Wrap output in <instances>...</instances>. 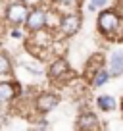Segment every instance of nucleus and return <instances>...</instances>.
<instances>
[{"mask_svg": "<svg viewBox=\"0 0 123 131\" xmlns=\"http://www.w3.org/2000/svg\"><path fill=\"white\" fill-rule=\"evenodd\" d=\"M96 27L106 39H115L123 29V17L115 8H102L96 17Z\"/></svg>", "mask_w": 123, "mask_h": 131, "instance_id": "nucleus-1", "label": "nucleus"}, {"mask_svg": "<svg viewBox=\"0 0 123 131\" xmlns=\"http://www.w3.org/2000/svg\"><path fill=\"white\" fill-rule=\"evenodd\" d=\"M29 10H31V6L25 0H8L2 21H4V25H10V27H21L29 16Z\"/></svg>", "mask_w": 123, "mask_h": 131, "instance_id": "nucleus-2", "label": "nucleus"}, {"mask_svg": "<svg viewBox=\"0 0 123 131\" xmlns=\"http://www.w3.org/2000/svg\"><path fill=\"white\" fill-rule=\"evenodd\" d=\"M48 16H50V6L44 4H35L29 10V16L23 23V29L27 33H35L41 29H48Z\"/></svg>", "mask_w": 123, "mask_h": 131, "instance_id": "nucleus-3", "label": "nucleus"}, {"mask_svg": "<svg viewBox=\"0 0 123 131\" xmlns=\"http://www.w3.org/2000/svg\"><path fill=\"white\" fill-rule=\"evenodd\" d=\"M83 27V16L77 10H71V12H64L60 16V23H58V35L64 39H69L73 35H77Z\"/></svg>", "mask_w": 123, "mask_h": 131, "instance_id": "nucleus-4", "label": "nucleus"}, {"mask_svg": "<svg viewBox=\"0 0 123 131\" xmlns=\"http://www.w3.org/2000/svg\"><path fill=\"white\" fill-rule=\"evenodd\" d=\"M61 98L58 93H52V91H41V93H37L33 96V100H31V106H33L35 114L39 116H46L50 114L52 110H56L58 106H60Z\"/></svg>", "mask_w": 123, "mask_h": 131, "instance_id": "nucleus-5", "label": "nucleus"}, {"mask_svg": "<svg viewBox=\"0 0 123 131\" xmlns=\"http://www.w3.org/2000/svg\"><path fill=\"white\" fill-rule=\"evenodd\" d=\"M46 75L50 81L54 83H64L67 79H71V66L64 56H56L46 68Z\"/></svg>", "mask_w": 123, "mask_h": 131, "instance_id": "nucleus-6", "label": "nucleus"}, {"mask_svg": "<svg viewBox=\"0 0 123 131\" xmlns=\"http://www.w3.org/2000/svg\"><path fill=\"white\" fill-rule=\"evenodd\" d=\"M23 93V87L14 77L0 79V104H14Z\"/></svg>", "mask_w": 123, "mask_h": 131, "instance_id": "nucleus-7", "label": "nucleus"}, {"mask_svg": "<svg viewBox=\"0 0 123 131\" xmlns=\"http://www.w3.org/2000/svg\"><path fill=\"white\" fill-rule=\"evenodd\" d=\"M75 127L81 131H92V129H100V119L94 112H81L77 116Z\"/></svg>", "mask_w": 123, "mask_h": 131, "instance_id": "nucleus-8", "label": "nucleus"}, {"mask_svg": "<svg viewBox=\"0 0 123 131\" xmlns=\"http://www.w3.org/2000/svg\"><path fill=\"white\" fill-rule=\"evenodd\" d=\"M108 71H110L112 77H119L123 75V48H115L110 54V60H108Z\"/></svg>", "mask_w": 123, "mask_h": 131, "instance_id": "nucleus-9", "label": "nucleus"}, {"mask_svg": "<svg viewBox=\"0 0 123 131\" xmlns=\"http://www.w3.org/2000/svg\"><path fill=\"white\" fill-rule=\"evenodd\" d=\"M14 77V60L6 50H0V79Z\"/></svg>", "mask_w": 123, "mask_h": 131, "instance_id": "nucleus-10", "label": "nucleus"}, {"mask_svg": "<svg viewBox=\"0 0 123 131\" xmlns=\"http://www.w3.org/2000/svg\"><path fill=\"white\" fill-rule=\"evenodd\" d=\"M96 106L102 112H114L115 108H117V102H115V98L110 96V94H100V96L96 98Z\"/></svg>", "mask_w": 123, "mask_h": 131, "instance_id": "nucleus-11", "label": "nucleus"}, {"mask_svg": "<svg viewBox=\"0 0 123 131\" xmlns=\"http://www.w3.org/2000/svg\"><path fill=\"white\" fill-rule=\"evenodd\" d=\"M110 71L108 70H104V68H100L98 71H94L92 73V77H90V85L94 87V89H98V87H102V85H106L108 81H110Z\"/></svg>", "mask_w": 123, "mask_h": 131, "instance_id": "nucleus-12", "label": "nucleus"}, {"mask_svg": "<svg viewBox=\"0 0 123 131\" xmlns=\"http://www.w3.org/2000/svg\"><path fill=\"white\" fill-rule=\"evenodd\" d=\"M112 0H89V12H96V10L108 8Z\"/></svg>", "mask_w": 123, "mask_h": 131, "instance_id": "nucleus-13", "label": "nucleus"}, {"mask_svg": "<svg viewBox=\"0 0 123 131\" xmlns=\"http://www.w3.org/2000/svg\"><path fill=\"white\" fill-rule=\"evenodd\" d=\"M81 0H52V4L58 6V8H75L79 6Z\"/></svg>", "mask_w": 123, "mask_h": 131, "instance_id": "nucleus-14", "label": "nucleus"}, {"mask_svg": "<svg viewBox=\"0 0 123 131\" xmlns=\"http://www.w3.org/2000/svg\"><path fill=\"white\" fill-rule=\"evenodd\" d=\"M25 33H27V31H25V29H21V27H10V33H8V35H10L12 39H17V41H19V39H25Z\"/></svg>", "mask_w": 123, "mask_h": 131, "instance_id": "nucleus-15", "label": "nucleus"}, {"mask_svg": "<svg viewBox=\"0 0 123 131\" xmlns=\"http://www.w3.org/2000/svg\"><path fill=\"white\" fill-rule=\"evenodd\" d=\"M23 68L27 71H31V75H42V70L37 68V66H33V64H23Z\"/></svg>", "mask_w": 123, "mask_h": 131, "instance_id": "nucleus-16", "label": "nucleus"}, {"mask_svg": "<svg viewBox=\"0 0 123 131\" xmlns=\"http://www.w3.org/2000/svg\"><path fill=\"white\" fill-rule=\"evenodd\" d=\"M35 129H48V127H50V123L48 122H46V119L44 118H39V122H35Z\"/></svg>", "mask_w": 123, "mask_h": 131, "instance_id": "nucleus-17", "label": "nucleus"}, {"mask_svg": "<svg viewBox=\"0 0 123 131\" xmlns=\"http://www.w3.org/2000/svg\"><path fill=\"white\" fill-rule=\"evenodd\" d=\"M2 23H4V21H2V19H0V25H2Z\"/></svg>", "mask_w": 123, "mask_h": 131, "instance_id": "nucleus-18", "label": "nucleus"}, {"mask_svg": "<svg viewBox=\"0 0 123 131\" xmlns=\"http://www.w3.org/2000/svg\"><path fill=\"white\" fill-rule=\"evenodd\" d=\"M121 108H123V102H121Z\"/></svg>", "mask_w": 123, "mask_h": 131, "instance_id": "nucleus-19", "label": "nucleus"}]
</instances>
